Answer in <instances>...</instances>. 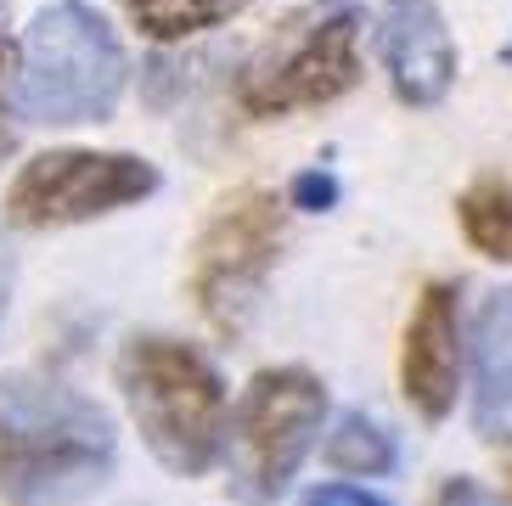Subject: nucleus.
<instances>
[{"instance_id":"f257e3e1","label":"nucleus","mask_w":512,"mask_h":506,"mask_svg":"<svg viewBox=\"0 0 512 506\" xmlns=\"http://www.w3.org/2000/svg\"><path fill=\"white\" fill-rule=\"evenodd\" d=\"M119 439L96 400L40 372L0 377V506H74L113 473Z\"/></svg>"},{"instance_id":"f03ea898","label":"nucleus","mask_w":512,"mask_h":506,"mask_svg":"<svg viewBox=\"0 0 512 506\" xmlns=\"http://www.w3.org/2000/svg\"><path fill=\"white\" fill-rule=\"evenodd\" d=\"M119 388L147 450L169 473L203 478L220 462L231 411H226V383H220V372L203 349L164 338V332L130 338L119 349Z\"/></svg>"},{"instance_id":"7ed1b4c3","label":"nucleus","mask_w":512,"mask_h":506,"mask_svg":"<svg viewBox=\"0 0 512 506\" xmlns=\"http://www.w3.org/2000/svg\"><path fill=\"white\" fill-rule=\"evenodd\" d=\"M124 45L85 0H51L17 45V107L29 124H102L124 96Z\"/></svg>"},{"instance_id":"20e7f679","label":"nucleus","mask_w":512,"mask_h":506,"mask_svg":"<svg viewBox=\"0 0 512 506\" xmlns=\"http://www.w3.org/2000/svg\"><path fill=\"white\" fill-rule=\"evenodd\" d=\"M361 79V6L304 0L248 51L237 68V102L254 119H287L327 107Z\"/></svg>"},{"instance_id":"39448f33","label":"nucleus","mask_w":512,"mask_h":506,"mask_svg":"<svg viewBox=\"0 0 512 506\" xmlns=\"http://www.w3.org/2000/svg\"><path fill=\"white\" fill-rule=\"evenodd\" d=\"M327 417V388L304 366H271L242 388L226 433V484L242 506H276Z\"/></svg>"},{"instance_id":"423d86ee","label":"nucleus","mask_w":512,"mask_h":506,"mask_svg":"<svg viewBox=\"0 0 512 506\" xmlns=\"http://www.w3.org/2000/svg\"><path fill=\"white\" fill-rule=\"evenodd\" d=\"M282 248V203L276 192H231L192 248V298L214 332L237 338L254 321V304L265 293V276Z\"/></svg>"},{"instance_id":"0eeeda50","label":"nucleus","mask_w":512,"mask_h":506,"mask_svg":"<svg viewBox=\"0 0 512 506\" xmlns=\"http://www.w3.org/2000/svg\"><path fill=\"white\" fill-rule=\"evenodd\" d=\"M164 186L158 164L136 152H91V147H57L40 152L17 169L6 192V220L51 231V225H85L113 209H130Z\"/></svg>"},{"instance_id":"6e6552de","label":"nucleus","mask_w":512,"mask_h":506,"mask_svg":"<svg viewBox=\"0 0 512 506\" xmlns=\"http://www.w3.org/2000/svg\"><path fill=\"white\" fill-rule=\"evenodd\" d=\"M400 388L422 422H445L462 388V304L451 282H428L406 321L400 349Z\"/></svg>"},{"instance_id":"1a4fd4ad","label":"nucleus","mask_w":512,"mask_h":506,"mask_svg":"<svg viewBox=\"0 0 512 506\" xmlns=\"http://www.w3.org/2000/svg\"><path fill=\"white\" fill-rule=\"evenodd\" d=\"M377 51H383L394 96L406 107H434L456 85V40L434 0H383Z\"/></svg>"},{"instance_id":"9d476101","label":"nucleus","mask_w":512,"mask_h":506,"mask_svg":"<svg viewBox=\"0 0 512 506\" xmlns=\"http://www.w3.org/2000/svg\"><path fill=\"white\" fill-rule=\"evenodd\" d=\"M473 428L490 445L512 439V287H496L473 321Z\"/></svg>"},{"instance_id":"9b49d317","label":"nucleus","mask_w":512,"mask_h":506,"mask_svg":"<svg viewBox=\"0 0 512 506\" xmlns=\"http://www.w3.org/2000/svg\"><path fill=\"white\" fill-rule=\"evenodd\" d=\"M119 6L130 12V23H136L147 40L169 45V40H192V34L237 17L248 0H119Z\"/></svg>"},{"instance_id":"f8f14e48","label":"nucleus","mask_w":512,"mask_h":506,"mask_svg":"<svg viewBox=\"0 0 512 506\" xmlns=\"http://www.w3.org/2000/svg\"><path fill=\"white\" fill-rule=\"evenodd\" d=\"M462 237L490 259H512V186L507 180H473L456 203Z\"/></svg>"},{"instance_id":"ddd939ff","label":"nucleus","mask_w":512,"mask_h":506,"mask_svg":"<svg viewBox=\"0 0 512 506\" xmlns=\"http://www.w3.org/2000/svg\"><path fill=\"white\" fill-rule=\"evenodd\" d=\"M327 462L349 478H383L394 473V433L383 422H372L366 411H349V417H338V428L327 439Z\"/></svg>"},{"instance_id":"4468645a","label":"nucleus","mask_w":512,"mask_h":506,"mask_svg":"<svg viewBox=\"0 0 512 506\" xmlns=\"http://www.w3.org/2000/svg\"><path fill=\"white\" fill-rule=\"evenodd\" d=\"M293 209H310V214H327L332 203H338V180H332V169H304V175H293Z\"/></svg>"},{"instance_id":"2eb2a0df","label":"nucleus","mask_w":512,"mask_h":506,"mask_svg":"<svg viewBox=\"0 0 512 506\" xmlns=\"http://www.w3.org/2000/svg\"><path fill=\"white\" fill-rule=\"evenodd\" d=\"M6 90H17V57H12V45H0V164H6V158H12V147H17L12 124H6Z\"/></svg>"},{"instance_id":"dca6fc26","label":"nucleus","mask_w":512,"mask_h":506,"mask_svg":"<svg viewBox=\"0 0 512 506\" xmlns=\"http://www.w3.org/2000/svg\"><path fill=\"white\" fill-rule=\"evenodd\" d=\"M304 506H389V501H377L372 490H355V484H316L304 495Z\"/></svg>"},{"instance_id":"f3484780","label":"nucleus","mask_w":512,"mask_h":506,"mask_svg":"<svg viewBox=\"0 0 512 506\" xmlns=\"http://www.w3.org/2000/svg\"><path fill=\"white\" fill-rule=\"evenodd\" d=\"M434 506H501V501H496V495H484L473 478H451V484L434 495Z\"/></svg>"},{"instance_id":"a211bd4d","label":"nucleus","mask_w":512,"mask_h":506,"mask_svg":"<svg viewBox=\"0 0 512 506\" xmlns=\"http://www.w3.org/2000/svg\"><path fill=\"white\" fill-rule=\"evenodd\" d=\"M12 282H17V265H12V248H6V231H0V321H6V304H12Z\"/></svg>"},{"instance_id":"6ab92c4d","label":"nucleus","mask_w":512,"mask_h":506,"mask_svg":"<svg viewBox=\"0 0 512 506\" xmlns=\"http://www.w3.org/2000/svg\"><path fill=\"white\" fill-rule=\"evenodd\" d=\"M501 62H507V68H512V40H507V45H501Z\"/></svg>"},{"instance_id":"aec40b11","label":"nucleus","mask_w":512,"mask_h":506,"mask_svg":"<svg viewBox=\"0 0 512 506\" xmlns=\"http://www.w3.org/2000/svg\"><path fill=\"white\" fill-rule=\"evenodd\" d=\"M507 495H512V462H507Z\"/></svg>"},{"instance_id":"412c9836","label":"nucleus","mask_w":512,"mask_h":506,"mask_svg":"<svg viewBox=\"0 0 512 506\" xmlns=\"http://www.w3.org/2000/svg\"><path fill=\"white\" fill-rule=\"evenodd\" d=\"M0 17H6V0H0Z\"/></svg>"}]
</instances>
